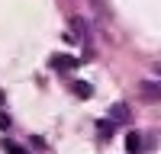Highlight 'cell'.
<instances>
[{"instance_id":"6da1fadb","label":"cell","mask_w":161,"mask_h":154,"mask_svg":"<svg viewBox=\"0 0 161 154\" xmlns=\"http://www.w3.org/2000/svg\"><path fill=\"white\" fill-rule=\"evenodd\" d=\"M139 96L148 103H161V80L158 77H142L139 80Z\"/></svg>"},{"instance_id":"7a4b0ae2","label":"cell","mask_w":161,"mask_h":154,"mask_svg":"<svg viewBox=\"0 0 161 154\" xmlns=\"http://www.w3.org/2000/svg\"><path fill=\"white\" fill-rule=\"evenodd\" d=\"M110 122H119V125L132 122V112H129L126 103H113V106H110Z\"/></svg>"},{"instance_id":"3957f363","label":"cell","mask_w":161,"mask_h":154,"mask_svg":"<svg viewBox=\"0 0 161 154\" xmlns=\"http://www.w3.org/2000/svg\"><path fill=\"white\" fill-rule=\"evenodd\" d=\"M52 68H58V71H74V68H77V61L68 58V55H55V58H52Z\"/></svg>"},{"instance_id":"277c9868","label":"cell","mask_w":161,"mask_h":154,"mask_svg":"<svg viewBox=\"0 0 161 154\" xmlns=\"http://www.w3.org/2000/svg\"><path fill=\"white\" fill-rule=\"evenodd\" d=\"M71 90H74V96H80V100H90V96H93V87H90V84H84V80H74V84H71Z\"/></svg>"},{"instance_id":"5b68a950","label":"cell","mask_w":161,"mask_h":154,"mask_svg":"<svg viewBox=\"0 0 161 154\" xmlns=\"http://www.w3.org/2000/svg\"><path fill=\"white\" fill-rule=\"evenodd\" d=\"M126 151H129V154H139V151H142V138H139L136 132H129V138H126Z\"/></svg>"},{"instance_id":"8992f818","label":"cell","mask_w":161,"mask_h":154,"mask_svg":"<svg viewBox=\"0 0 161 154\" xmlns=\"http://www.w3.org/2000/svg\"><path fill=\"white\" fill-rule=\"evenodd\" d=\"M97 128H100V138H110V135L116 132V122H110V119H106V122H100Z\"/></svg>"},{"instance_id":"52a82bcc","label":"cell","mask_w":161,"mask_h":154,"mask_svg":"<svg viewBox=\"0 0 161 154\" xmlns=\"http://www.w3.org/2000/svg\"><path fill=\"white\" fill-rule=\"evenodd\" d=\"M71 26H74V32H77V35H84V32H87V23L80 19V16H74V19H71Z\"/></svg>"},{"instance_id":"ba28073f","label":"cell","mask_w":161,"mask_h":154,"mask_svg":"<svg viewBox=\"0 0 161 154\" xmlns=\"http://www.w3.org/2000/svg\"><path fill=\"white\" fill-rule=\"evenodd\" d=\"M3 151H7V154H26L19 145H13V141H3Z\"/></svg>"},{"instance_id":"9c48e42d","label":"cell","mask_w":161,"mask_h":154,"mask_svg":"<svg viewBox=\"0 0 161 154\" xmlns=\"http://www.w3.org/2000/svg\"><path fill=\"white\" fill-rule=\"evenodd\" d=\"M0 128H3V132H10V116H7V112H0Z\"/></svg>"},{"instance_id":"30bf717a","label":"cell","mask_w":161,"mask_h":154,"mask_svg":"<svg viewBox=\"0 0 161 154\" xmlns=\"http://www.w3.org/2000/svg\"><path fill=\"white\" fill-rule=\"evenodd\" d=\"M155 74H158V80H161V64H155Z\"/></svg>"}]
</instances>
